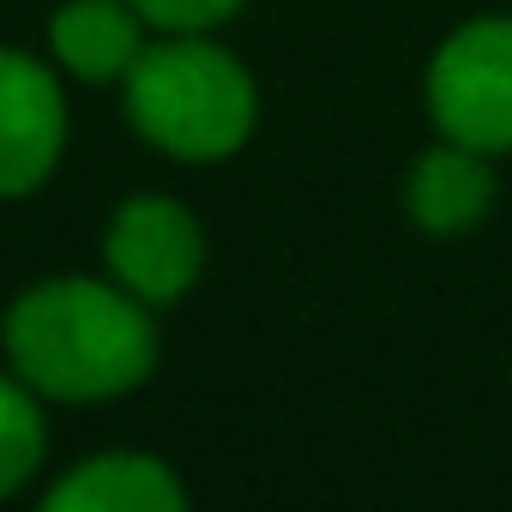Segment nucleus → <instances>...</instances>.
Wrapping results in <instances>:
<instances>
[{
	"label": "nucleus",
	"mask_w": 512,
	"mask_h": 512,
	"mask_svg": "<svg viewBox=\"0 0 512 512\" xmlns=\"http://www.w3.org/2000/svg\"><path fill=\"white\" fill-rule=\"evenodd\" d=\"M0 350L43 404H115L151 386L163 362V326L157 308L109 272H55L13 296L0 320Z\"/></svg>",
	"instance_id": "f257e3e1"
},
{
	"label": "nucleus",
	"mask_w": 512,
	"mask_h": 512,
	"mask_svg": "<svg viewBox=\"0 0 512 512\" xmlns=\"http://www.w3.org/2000/svg\"><path fill=\"white\" fill-rule=\"evenodd\" d=\"M121 109L169 163H229L260 133V79L211 31H157L121 79Z\"/></svg>",
	"instance_id": "f03ea898"
},
{
	"label": "nucleus",
	"mask_w": 512,
	"mask_h": 512,
	"mask_svg": "<svg viewBox=\"0 0 512 512\" xmlns=\"http://www.w3.org/2000/svg\"><path fill=\"white\" fill-rule=\"evenodd\" d=\"M422 115L440 139L512 157V13H470L434 43Z\"/></svg>",
	"instance_id": "7ed1b4c3"
},
{
	"label": "nucleus",
	"mask_w": 512,
	"mask_h": 512,
	"mask_svg": "<svg viewBox=\"0 0 512 512\" xmlns=\"http://www.w3.org/2000/svg\"><path fill=\"white\" fill-rule=\"evenodd\" d=\"M205 266H211L205 223L175 193H133L103 223V272L127 284L139 302H151L157 314L187 302Z\"/></svg>",
	"instance_id": "20e7f679"
},
{
	"label": "nucleus",
	"mask_w": 512,
	"mask_h": 512,
	"mask_svg": "<svg viewBox=\"0 0 512 512\" xmlns=\"http://www.w3.org/2000/svg\"><path fill=\"white\" fill-rule=\"evenodd\" d=\"M67 139V73L31 49L0 43V205L43 193L67 157Z\"/></svg>",
	"instance_id": "39448f33"
},
{
	"label": "nucleus",
	"mask_w": 512,
	"mask_h": 512,
	"mask_svg": "<svg viewBox=\"0 0 512 512\" xmlns=\"http://www.w3.org/2000/svg\"><path fill=\"white\" fill-rule=\"evenodd\" d=\"M500 157L476 151V145H458V139H428L410 169H404V217L422 241H464L476 235L494 205H500V175H494Z\"/></svg>",
	"instance_id": "423d86ee"
},
{
	"label": "nucleus",
	"mask_w": 512,
	"mask_h": 512,
	"mask_svg": "<svg viewBox=\"0 0 512 512\" xmlns=\"http://www.w3.org/2000/svg\"><path fill=\"white\" fill-rule=\"evenodd\" d=\"M37 500L43 512H181L187 482L163 452L115 446V452H91L73 470H61Z\"/></svg>",
	"instance_id": "0eeeda50"
},
{
	"label": "nucleus",
	"mask_w": 512,
	"mask_h": 512,
	"mask_svg": "<svg viewBox=\"0 0 512 512\" xmlns=\"http://www.w3.org/2000/svg\"><path fill=\"white\" fill-rule=\"evenodd\" d=\"M145 43L151 25L133 0H61L49 19V61L73 85H121Z\"/></svg>",
	"instance_id": "6e6552de"
},
{
	"label": "nucleus",
	"mask_w": 512,
	"mask_h": 512,
	"mask_svg": "<svg viewBox=\"0 0 512 512\" xmlns=\"http://www.w3.org/2000/svg\"><path fill=\"white\" fill-rule=\"evenodd\" d=\"M43 464H49V416H43V398L13 368H0V500L25 494Z\"/></svg>",
	"instance_id": "1a4fd4ad"
},
{
	"label": "nucleus",
	"mask_w": 512,
	"mask_h": 512,
	"mask_svg": "<svg viewBox=\"0 0 512 512\" xmlns=\"http://www.w3.org/2000/svg\"><path fill=\"white\" fill-rule=\"evenodd\" d=\"M151 31H223L247 0H133Z\"/></svg>",
	"instance_id": "9d476101"
}]
</instances>
